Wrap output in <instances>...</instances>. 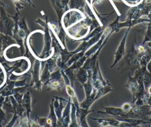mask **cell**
Returning a JSON list of instances; mask_svg holds the SVG:
<instances>
[{"label": "cell", "mask_w": 151, "mask_h": 127, "mask_svg": "<svg viewBox=\"0 0 151 127\" xmlns=\"http://www.w3.org/2000/svg\"><path fill=\"white\" fill-rule=\"evenodd\" d=\"M84 92H85V95H86L85 98H87L90 96V95L93 92V88H92V86L90 82L85 83L84 84Z\"/></svg>", "instance_id": "8992f818"}, {"label": "cell", "mask_w": 151, "mask_h": 127, "mask_svg": "<svg viewBox=\"0 0 151 127\" xmlns=\"http://www.w3.org/2000/svg\"><path fill=\"white\" fill-rule=\"evenodd\" d=\"M112 89H111V87H110V85H107V84H105L103 86H102L99 90H98L97 91V93H96V96L94 97V102L96 101L97 100H98L99 99H100V97H103V96H104L105 95L107 94L108 93L110 92H112Z\"/></svg>", "instance_id": "5b68a950"}, {"label": "cell", "mask_w": 151, "mask_h": 127, "mask_svg": "<svg viewBox=\"0 0 151 127\" xmlns=\"http://www.w3.org/2000/svg\"><path fill=\"white\" fill-rule=\"evenodd\" d=\"M149 127H151V119H150V120H149Z\"/></svg>", "instance_id": "5bb4252c"}, {"label": "cell", "mask_w": 151, "mask_h": 127, "mask_svg": "<svg viewBox=\"0 0 151 127\" xmlns=\"http://www.w3.org/2000/svg\"><path fill=\"white\" fill-rule=\"evenodd\" d=\"M146 105L151 107V95H150L149 96L147 97L146 99Z\"/></svg>", "instance_id": "9c48e42d"}, {"label": "cell", "mask_w": 151, "mask_h": 127, "mask_svg": "<svg viewBox=\"0 0 151 127\" xmlns=\"http://www.w3.org/2000/svg\"><path fill=\"white\" fill-rule=\"evenodd\" d=\"M137 50L139 51V53H143L145 51V48L143 45H139L137 47Z\"/></svg>", "instance_id": "30bf717a"}, {"label": "cell", "mask_w": 151, "mask_h": 127, "mask_svg": "<svg viewBox=\"0 0 151 127\" xmlns=\"http://www.w3.org/2000/svg\"><path fill=\"white\" fill-rule=\"evenodd\" d=\"M75 106L76 108V116L77 118L79 119V123L81 122L85 119H86V117L88 115V114H89L90 112H94L93 110L85 109L81 108L79 106V105Z\"/></svg>", "instance_id": "277c9868"}, {"label": "cell", "mask_w": 151, "mask_h": 127, "mask_svg": "<svg viewBox=\"0 0 151 127\" xmlns=\"http://www.w3.org/2000/svg\"><path fill=\"white\" fill-rule=\"evenodd\" d=\"M97 91V90L94 89L91 94L90 95V96L88 97L85 98L84 100L82 102L79 103V106L80 108L85 109H90V108L91 107L92 104L94 102V99L96 96Z\"/></svg>", "instance_id": "3957f363"}, {"label": "cell", "mask_w": 151, "mask_h": 127, "mask_svg": "<svg viewBox=\"0 0 151 127\" xmlns=\"http://www.w3.org/2000/svg\"><path fill=\"white\" fill-rule=\"evenodd\" d=\"M83 27L84 28H86L87 27V25L86 24H84L83 25Z\"/></svg>", "instance_id": "4fadbf2b"}, {"label": "cell", "mask_w": 151, "mask_h": 127, "mask_svg": "<svg viewBox=\"0 0 151 127\" xmlns=\"http://www.w3.org/2000/svg\"><path fill=\"white\" fill-rule=\"evenodd\" d=\"M103 108L104 109V111L98 110L97 113H101V114L109 115L113 116L114 117H119L124 113V112L123 110V109L121 108L109 107V106L104 107L103 106Z\"/></svg>", "instance_id": "7a4b0ae2"}, {"label": "cell", "mask_w": 151, "mask_h": 127, "mask_svg": "<svg viewBox=\"0 0 151 127\" xmlns=\"http://www.w3.org/2000/svg\"><path fill=\"white\" fill-rule=\"evenodd\" d=\"M90 119L97 121L99 123V127H126L124 122L120 121L114 117L107 118H90Z\"/></svg>", "instance_id": "6da1fadb"}, {"label": "cell", "mask_w": 151, "mask_h": 127, "mask_svg": "<svg viewBox=\"0 0 151 127\" xmlns=\"http://www.w3.org/2000/svg\"><path fill=\"white\" fill-rule=\"evenodd\" d=\"M135 127H142V126H141L140 125H137V126H136Z\"/></svg>", "instance_id": "9a60e30c"}, {"label": "cell", "mask_w": 151, "mask_h": 127, "mask_svg": "<svg viewBox=\"0 0 151 127\" xmlns=\"http://www.w3.org/2000/svg\"><path fill=\"white\" fill-rule=\"evenodd\" d=\"M147 93H148V95H151V86H150L149 87H148V89H147Z\"/></svg>", "instance_id": "7c38bea8"}, {"label": "cell", "mask_w": 151, "mask_h": 127, "mask_svg": "<svg viewBox=\"0 0 151 127\" xmlns=\"http://www.w3.org/2000/svg\"><path fill=\"white\" fill-rule=\"evenodd\" d=\"M133 106H134V104H133L132 103L126 102V103H123L121 108L123 109V110L124 112H128L132 109Z\"/></svg>", "instance_id": "ba28073f"}, {"label": "cell", "mask_w": 151, "mask_h": 127, "mask_svg": "<svg viewBox=\"0 0 151 127\" xmlns=\"http://www.w3.org/2000/svg\"><path fill=\"white\" fill-rule=\"evenodd\" d=\"M5 80H6L5 72L2 66H1L0 64V87H1L2 85L4 84V83L5 82Z\"/></svg>", "instance_id": "52a82bcc"}, {"label": "cell", "mask_w": 151, "mask_h": 127, "mask_svg": "<svg viewBox=\"0 0 151 127\" xmlns=\"http://www.w3.org/2000/svg\"><path fill=\"white\" fill-rule=\"evenodd\" d=\"M52 87L56 88L59 86V82L57 81H55L52 83Z\"/></svg>", "instance_id": "8fae6325"}]
</instances>
